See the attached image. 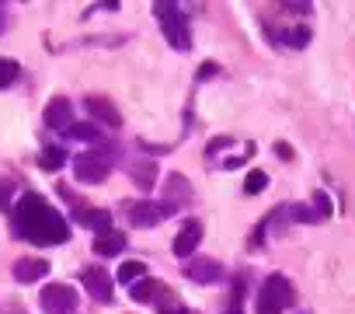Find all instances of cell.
Returning a JSON list of instances; mask_svg holds the SVG:
<instances>
[{
	"instance_id": "6da1fadb",
	"label": "cell",
	"mask_w": 355,
	"mask_h": 314,
	"mask_svg": "<svg viewBox=\"0 0 355 314\" xmlns=\"http://www.w3.org/2000/svg\"><path fill=\"white\" fill-rule=\"evenodd\" d=\"M11 231L32 245H63L70 238V224L39 196V192H25L11 213Z\"/></svg>"
},
{
	"instance_id": "7a4b0ae2",
	"label": "cell",
	"mask_w": 355,
	"mask_h": 314,
	"mask_svg": "<svg viewBox=\"0 0 355 314\" xmlns=\"http://www.w3.org/2000/svg\"><path fill=\"white\" fill-rule=\"evenodd\" d=\"M153 15H157V22H160V32H164V39L174 46V49H189L192 46V32H189V22H185V11L178 8V4H157L153 8Z\"/></svg>"
},
{
	"instance_id": "3957f363",
	"label": "cell",
	"mask_w": 355,
	"mask_h": 314,
	"mask_svg": "<svg viewBox=\"0 0 355 314\" xmlns=\"http://www.w3.org/2000/svg\"><path fill=\"white\" fill-rule=\"evenodd\" d=\"M289 300H293V283L282 272H272L258 290V314H282Z\"/></svg>"
},
{
	"instance_id": "277c9868",
	"label": "cell",
	"mask_w": 355,
	"mask_h": 314,
	"mask_svg": "<svg viewBox=\"0 0 355 314\" xmlns=\"http://www.w3.org/2000/svg\"><path fill=\"white\" fill-rule=\"evenodd\" d=\"M73 175L77 182L84 185H94V182H105L112 175V154L108 150H87L73 161Z\"/></svg>"
},
{
	"instance_id": "5b68a950",
	"label": "cell",
	"mask_w": 355,
	"mask_h": 314,
	"mask_svg": "<svg viewBox=\"0 0 355 314\" xmlns=\"http://www.w3.org/2000/svg\"><path fill=\"white\" fill-rule=\"evenodd\" d=\"M42 311L46 314H73L77 311V290L67 286V283H49L39 297Z\"/></svg>"
},
{
	"instance_id": "8992f818",
	"label": "cell",
	"mask_w": 355,
	"mask_h": 314,
	"mask_svg": "<svg viewBox=\"0 0 355 314\" xmlns=\"http://www.w3.org/2000/svg\"><path fill=\"white\" fill-rule=\"evenodd\" d=\"M171 210H174L171 203H150V199H143V203H132V206H129V220H132L136 227H157Z\"/></svg>"
},
{
	"instance_id": "52a82bcc",
	"label": "cell",
	"mask_w": 355,
	"mask_h": 314,
	"mask_svg": "<svg viewBox=\"0 0 355 314\" xmlns=\"http://www.w3.org/2000/svg\"><path fill=\"white\" fill-rule=\"evenodd\" d=\"M199 241H202V220H185L182 231H178L174 241H171V251H174L178 258H189V255L199 248Z\"/></svg>"
},
{
	"instance_id": "ba28073f",
	"label": "cell",
	"mask_w": 355,
	"mask_h": 314,
	"mask_svg": "<svg viewBox=\"0 0 355 314\" xmlns=\"http://www.w3.org/2000/svg\"><path fill=\"white\" fill-rule=\"evenodd\" d=\"M80 283H84V290H87L94 300H101V304L112 300V276H108L105 269H98V265L84 269V272H80Z\"/></svg>"
},
{
	"instance_id": "9c48e42d",
	"label": "cell",
	"mask_w": 355,
	"mask_h": 314,
	"mask_svg": "<svg viewBox=\"0 0 355 314\" xmlns=\"http://www.w3.org/2000/svg\"><path fill=\"white\" fill-rule=\"evenodd\" d=\"M46 126L49 129H70L73 126V105L67 98H53L46 105Z\"/></svg>"
},
{
	"instance_id": "30bf717a",
	"label": "cell",
	"mask_w": 355,
	"mask_h": 314,
	"mask_svg": "<svg viewBox=\"0 0 355 314\" xmlns=\"http://www.w3.org/2000/svg\"><path fill=\"white\" fill-rule=\"evenodd\" d=\"M87 112H91V119H101L105 126H122V115L115 112V105L108 101V98H101V94H91L87 98Z\"/></svg>"
},
{
	"instance_id": "8fae6325",
	"label": "cell",
	"mask_w": 355,
	"mask_h": 314,
	"mask_svg": "<svg viewBox=\"0 0 355 314\" xmlns=\"http://www.w3.org/2000/svg\"><path fill=\"white\" fill-rule=\"evenodd\" d=\"M49 272V262L46 258H18L15 262V279L18 283H35Z\"/></svg>"
},
{
	"instance_id": "7c38bea8",
	"label": "cell",
	"mask_w": 355,
	"mask_h": 314,
	"mask_svg": "<svg viewBox=\"0 0 355 314\" xmlns=\"http://www.w3.org/2000/svg\"><path fill=\"white\" fill-rule=\"evenodd\" d=\"M77 220L87 231H94V234H108L112 231V213L108 210H77Z\"/></svg>"
},
{
	"instance_id": "4fadbf2b",
	"label": "cell",
	"mask_w": 355,
	"mask_h": 314,
	"mask_svg": "<svg viewBox=\"0 0 355 314\" xmlns=\"http://www.w3.org/2000/svg\"><path fill=\"white\" fill-rule=\"evenodd\" d=\"M189 276H192L196 283H216V279L223 276V265L213 262V258H202V262H192V265H189Z\"/></svg>"
},
{
	"instance_id": "5bb4252c",
	"label": "cell",
	"mask_w": 355,
	"mask_h": 314,
	"mask_svg": "<svg viewBox=\"0 0 355 314\" xmlns=\"http://www.w3.org/2000/svg\"><path fill=\"white\" fill-rule=\"evenodd\" d=\"M125 248V234L122 231H108V234H98L94 238V251L98 255H119Z\"/></svg>"
},
{
	"instance_id": "9a60e30c",
	"label": "cell",
	"mask_w": 355,
	"mask_h": 314,
	"mask_svg": "<svg viewBox=\"0 0 355 314\" xmlns=\"http://www.w3.org/2000/svg\"><path fill=\"white\" fill-rule=\"evenodd\" d=\"M129 175L139 189H150L157 182V165L153 161H136V165H129Z\"/></svg>"
},
{
	"instance_id": "2e32d148",
	"label": "cell",
	"mask_w": 355,
	"mask_h": 314,
	"mask_svg": "<svg viewBox=\"0 0 355 314\" xmlns=\"http://www.w3.org/2000/svg\"><path fill=\"white\" fill-rule=\"evenodd\" d=\"M167 196H171V206H174V203H189V199H192L189 179H185V175H171V179H167Z\"/></svg>"
},
{
	"instance_id": "e0dca14e",
	"label": "cell",
	"mask_w": 355,
	"mask_h": 314,
	"mask_svg": "<svg viewBox=\"0 0 355 314\" xmlns=\"http://www.w3.org/2000/svg\"><path fill=\"white\" fill-rule=\"evenodd\" d=\"M67 133H70L73 140H84V143H101V140H105V133H101L94 122H73Z\"/></svg>"
},
{
	"instance_id": "ac0fdd59",
	"label": "cell",
	"mask_w": 355,
	"mask_h": 314,
	"mask_svg": "<svg viewBox=\"0 0 355 314\" xmlns=\"http://www.w3.org/2000/svg\"><path fill=\"white\" fill-rule=\"evenodd\" d=\"M139 276H146V265H143V262H122V269L115 272V279L125 283V286H136Z\"/></svg>"
},
{
	"instance_id": "d6986e66",
	"label": "cell",
	"mask_w": 355,
	"mask_h": 314,
	"mask_svg": "<svg viewBox=\"0 0 355 314\" xmlns=\"http://www.w3.org/2000/svg\"><path fill=\"white\" fill-rule=\"evenodd\" d=\"M67 165V150L63 147H46L42 150V168L46 172H56V168H63Z\"/></svg>"
},
{
	"instance_id": "ffe728a7",
	"label": "cell",
	"mask_w": 355,
	"mask_h": 314,
	"mask_svg": "<svg viewBox=\"0 0 355 314\" xmlns=\"http://www.w3.org/2000/svg\"><path fill=\"white\" fill-rule=\"evenodd\" d=\"M18 63L15 60H8V56H0V91H4V88H11L15 81H18Z\"/></svg>"
},
{
	"instance_id": "44dd1931",
	"label": "cell",
	"mask_w": 355,
	"mask_h": 314,
	"mask_svg": "<svg viewBox=\"0 0 355 314\" xmlns=\"http://www.w3.org/2000/svg\"><path fill=\"white\" fill-rule=\"evenodd\" d=\"M275 39L286 42V46H296V49H300V46L310 42V32H306V28H289V32H282V35H275Z\"/></svg>"
},
{
	"instance_id": "7402d4cb",
	"label": "cell",
	"mask_w": 355,
	"mask_h": 314,
	"mask_svg": "<svg viewBox=\"0 0 355 314\" xmlns=\"http://www.w3.org/2000/svg\"><path fill=\"white\" fill-rule=\"evenodd\" d=\"M265 185H268V175H265V172H251V175L244 179V192H248V196H258Z\"/></svg>"
},
{
	"instance_id": "603a6c76",
	"label": "cell",
	"mask_w": 355,
	"mask_h": 314,
	"mask_svg": "<svg viewBox=\"0 0 355 314\" xmlns=\"http://www.w3.org/2000/svg\"><path fill=\"white\" fill-rule=\"evenodd\" d=\"M157 293H164V290H160L153 279H143V283H136V286H132V297H136V300H153Z\"/></svg>"
},
{
	"instance_id": "cb8c5ba5",
	"label": "cell",
	"mask_w": 355,
	"mask_h": 314,
	"mask_svg": "<svg viewBox=\"0 0 355 314\" xmlns=\"http://www.w3.org/2000/svg\"><path fill=\"white\" fill-rule=\"evenodd\" d=\"M11 192H15L11 179H0V210H11Z\"/></svg>"
},
{
	"instance_id": "d4e9b609",
	"label": "cell",
	"mask_w": 355,
	"mask_h": 314,
	"mask_svg": "<svg viewBox=\"0 0 355 314\" xmlns=\"http://www.w3.org/2000/svg\"><path fill=\"white\" fill-rule=\"evenodd\" d=\"M241 279H237V286H234V293H230V307H227V314H241Z\"/></svg>"
},
{
	"instance_id": "484cf974",
	"label": "cell",
	"mask_w": 355,
	"mask_h": 314,
	"mask_svg": "<svg viewBox=\"0 0 355 314\" xmlns=\"http://www.w3.org/2000/svg\"><path fill=\"white\" fill-rule=\"evenodd\" d=\"M216 74V63H202L199 67V81H206V77H213Z\"/></svg>"
},
{
	"instance_id": "4316f807",
	"label": "cell",
	"mask_w": 355,
	"mask_h": 314,
	"mask_svg": "<svg viewBox=\"0 0 355 314\" xmlns=\"http://www.w3.org/2000/svg\"><path fill=\"white\" fill-rule=\"evenodd\" d=\"M4 32H8V8L0 4V35H4Z\"/></svg>"
},
{
	"instance_id": "83f0119b",
	"label": "cell",
	"mask_w": 355,
	"mask_h": 314,
	"mask_svg": "<svg viewBox=\"0 0 355 314\" xmlns=\"http://www.w3.org/2000/svg\"><path fill=\"white\" fill-rule=\"evenodd\" d=\"M275 154H279V157H293V150H289L286 143H279V147H275Z\"/></svg>"
}]
</instances>
